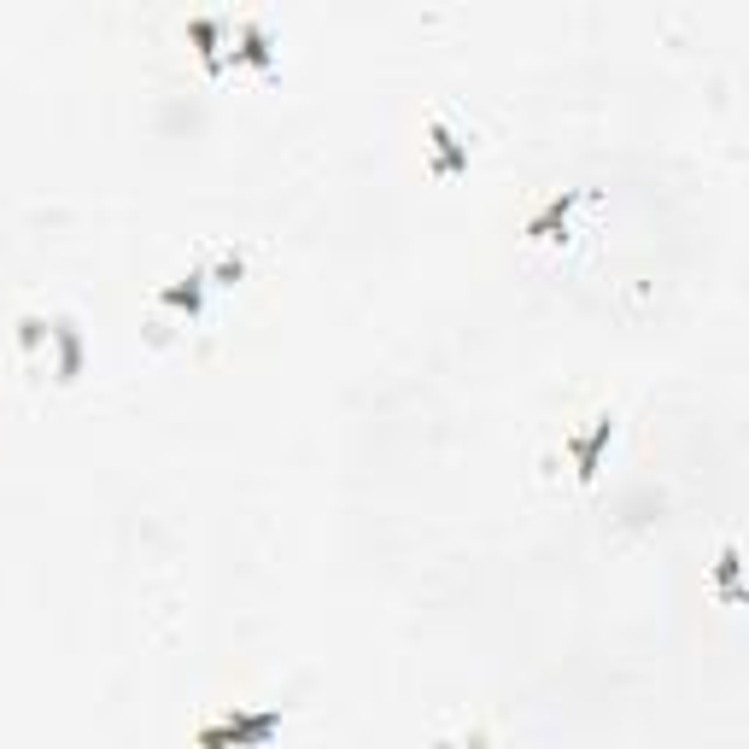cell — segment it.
<instances>
[{"mask_svg": "<svg viewBox=\"0 0 749 749\" xmlns=\"http://www.w3.org/2000/svg\"><path fill=\"white\" fill-rule=\"evenodd\" d=\"M428 164L439 170V176H451V170H463V164H469V141H463L457 129H446L439 117L428 124Z\"/></svg>", "mask_w": 749, "mask_h": 749, "instance_id": "6da1fadb", "label": "cell"}, {"mask_svg": "<svg viewBox=\"0 0 749 749\" xmlns=\"http://www.w3.org/2000/svg\"><path fill=\"white\" fill-rule=\"evenodd\" d=\"M234 65H252V71H269L276 65V42H269V30L264 24H241L234 30Z\"/></svg>", "mask_w": 749, "mask_h": 749, "instance_id": "7a4b0ae2", "label": "cell"}, {"mask_svg": "<svg viewBox=\"0 0 749 749\" xmlns=\"http://www.w3.org/2000/svg\"><path fill=\"white\" fill-rule=\"evenodd\" d=\"M223 726L234 731V749H246V744H264L269 731L281 726V708H264V714H241V708H229V714H223Z\"/></svg>", "mask_w": 749, "mask_h": 749, "instance_id": "3957f363", "label": "cell"}, {"mask_svg": "<svg viewBox=\"0 0 749 749\" xmlns=\"http://www.w3.org/2000/svg\"><path fill=\"white\" fill-rule=\"evenodd\" d=\"M609 439H615V422H609V416H598V428H591L586 439H568L574 463H580V469H574V474H580V481H591V474H598V457H603V446H609Z\"/></svg>", "mask_w": 749, "mask_h": 749, "instance_id": "277c9868", "label": "cell"}, {"mask_svg": "<svg viewBox=\"0 0 749 749\" xmlns=\"http://www.w3.org/2000/svg\"><path fill=\"white\" fill-rule=\"evenodd\" d=\"M206 269H187V276L176 281V287H164V293H159V304H170V311H187V316H194L199 311V304H206Z\"/></svg>", "mask_w": 749, "mask_h": 749, "instance_id": "5b68a950", "label": "cell"}, {"mask_svg": "<svg viewBox=\"0 0 749 749\" xmlns=\"http://www.w3.org/2000/svg\"><path fill=\"white\" fill-rule=\"evenodd\" d=\"M54 352H59V381H77V374H82V334H77V322H54Z\"/></svg>", "mask_w": 749, "mask_h": 749, "instance_id": "8992f818", "label": "cell"}, {"mask_svg": "<svg viewBox=\"0 0 749 749\" xmlns=\"http://www.w3.org/2000/svg\"><path fill=\"white\" fill-rule=\"evenodd\" d=\"M568 211H574V194H562V199H551L533 223H527V234L533 241H562V229H568Z\"/></svg>", "mask_w": 749, "mask_h": 749, "instance_id": "52a82bcc", "label": "cell"}, {"mask_svg": "<svg viewBox=\"0 0 749 749\" xmlns=\"http://www.w3.org/2000/svg\"><path fill=\"white\" fill-rule=\"evenodd\" d=\"M187 36H194L199 59H206L211 71H217V65H223V24H217V19H194V24H187Z\"/></svg>", "mask_w": 749, "mask_h": 749, "instance_id": "ba28073f", "label": "cell"}, {"mask_svg": "<svg viewBox=\"0 0 749 749\" xmlns=\"http://www.w3.org/2000/svg\"><path fill=\"white\" fill-rule=\"evenodd\" d=\"M241 276H246V258H241V252H223V258H217V264L206 269V281H211V287H234Z\"/></svg>", "mask_w": 749, "mask_h": 749, "instance_id": "9c48e42d", "label": "cell"}, {"mask_svg": "<svg viewBox=\"0 0 749 749\" xmlns=\"http://www.w3.org/2000/svg\"><path fill=\"white\" fill-rule=\"evenodd\" d=\"M19 339H24V352H42L47 339H54V329H47L42 316H24V322H19Z\"/></svg>", "mask_w": 749, "mask_h": 749, "instance_id": "30bf717a", "label": "cell"}, {"mask_svg": "<svg viewBox=\"0 0 749 749\" xmlns=\"http://www.w3.org/2000/svg\"><path fill=\"white\" fill-rule=\"evenodd\" d=\"M199 749H234V731L223 721H211V726H199Z\"/></svg>", "mask_w": 749, "mask_h": 749, "instance_id": "8fae6325", "label": "cell"}, {"mask_svg": "<svg viewBox=\"0 0 749 749\" xmlns=\"http://www.w3.org/2000/svg\"><path fill=\"white\" fill-rule=\"evenodd\" d=\"M439 749H486V731H474V738H457V744H439Z\"/></svg>", "mask_w": 749, "mask_h": 749, "instance_id": "7c38bea8", "label": "cell"}]
</instances>
